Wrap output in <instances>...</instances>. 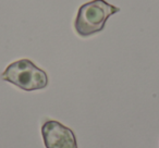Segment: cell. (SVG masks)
<instances>
[{
	"label": "cell",
	"mask_w": 159,
	"mask_h": 148,
	"mask_svg": "<svg viewBox=\"0 0 159 148\" xmlns=\"http://www.w3.org/2000/svg\"><path fill=\"white\" fill-rule=\"evenodd\" d=\"M1 80L26 92L44 89L48 85V75L30 59L12 62L1 74Z\"/></svg>",
	"instance_id": "obj_2"
},
{
	"label": "cell",
	"mask_w": 159,
	"mask_h": 148,
	"mask_svg": "<svg viewBox=\"0 0 159 148\" xmlns=\"http://www.w3.org/2000/svg\"><path fill=\"white\" fill-rule=\"evenodd\" d=\"M120 8L110 5L105 0H92L79 8L74 21V29L81 37H89L105 29L106 22L112 14L118 13Z\"/></svg>",
	"instance_id": "obj_1"
},
{
	"label": "cell",
	"mask_w": 159,
	"mask_h": 148,
	"mask_svg": "<svg viewBox=\"0 0 159 148\" xmlns=\"http://www.w3.org/2000/svg\"><path fill=\"white\" fill-rule=\"evenodd\" d=\"M42 135L46 148H77L73 131L56 120H47L43 124Z\"/></svg>",
	"instance_id": "obj_3"
}]
</instances>
